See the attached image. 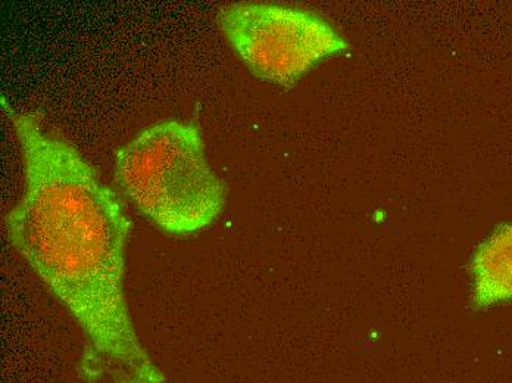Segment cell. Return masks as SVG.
Segmentation results:
<instances>
[{
	"label": "cell",
	"mask_w": 512,
	"mask_h": 383,
	"mask_svg": "<svg viewBox=\"0 0 512 383\" xmlns=\"http://www.w3.org/2000/svg\"><path fill=\"white\" fill-rule=\"evenodd\" d=\"M477 307L512 302V223L486 239L471 264Z\"/></svg>",
	"instance_id": "obj_4"
},
{
	"label": "cell",
	"mask_w": 512,
	"mask_h": 383,
	"mask_svg": "<svg viewBox=\"0 0 512 383\" xmlns=\"http://www.w3.org/2000/svg\"><path fill=\"white\" fill-rule=\"evenodd\" d=\"M24 160V192L5 216L15 251L83 330V383H168L143 348L124 277L131 220L118 193L39 115L3 99Z\"/></svg>",
	"instance_id": "obj_1"
},
{
	"label": "cell",
	"mask_w": 512,
	"mask_h": 383,
	"mask_svg": "<svg viewBox=\"0 0 512 383\" xmlns=\"http://www.w3.org/2000/svg\"><path fill=\"white\" fill-rule=\"evenodd\" d=\"M121 193L162 232L187 236L223 214L227 189L206 157L195 123L168 120L140 132L115 152Z\"/></svg>",
	"instance_id": "obj_2"
},
{
	"label": "cell",
	"mask_w": 512,
	"mask_h": 383,
	"mask_svg": "<svg viewBox=\"0 0 512 383\" xmlns=\"http://www.w3.org/2000/svg\"><path fill=\"white\" fill-rule=\"evenodd\" d=\"M217 23L252 76L286 89L349 49L323 17L292 6L230 3L218 9Z\"/></svg>",
	"instance_id": "obj_3"
}]
</instances>
